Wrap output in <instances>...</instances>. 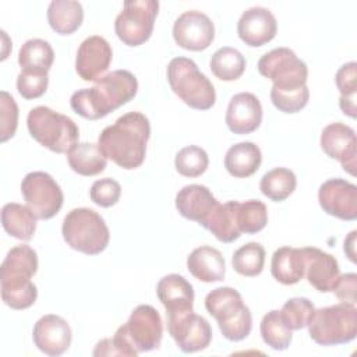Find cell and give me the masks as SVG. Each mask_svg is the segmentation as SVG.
Returning <instances> with one entry per match:
<instances>
[{
    "label": "cell",
    "instance_id": "obj_1",
    "mask_svg": "<svg viewBox=\"0 0 357 357\" xmlns=\"http://www.w3.org/2000/svg\"><path fill=\"white\" fill-rule=\"evenodd\" d=\"M149 137L148 117L139 112H128L102 130L98 145L106 159L113 160L121 169L131 170L144 163Z\"/></svg>",
    "mask_w": 357,
    "mask_h": 357
},
{
    "label": "cell",
    "instance_id": "obj_2",
    "mask_svg": "<svg viewBox=\"0 0 357 357\" xmlns=\"http://www.w3.org/2000/svg\"><path fill=\"white\" fill-rule=\"evenodd\" d=\"M138 91V81L128 70H114L96 81L92 88L75 91L71 109L88 120H99L128 103Z\"/></svg>",
    "mask_w": 357,
    "mask_h": 357
},
{
    "label": "cell",
    "instance_id": "obj_3",
    "mask_svg": "<svg viewBox=\"0 0 357 357\" xmlns=\"http://www.w3.org/2000/svg\"><path fill=\"white\" fill-rule=\"evenodd\" d=\"M38 271L36 251L20 244L13 247L0 266L1 298L13 310H25L38 298V289L31 278Z\"/></svg>",
    "mask_w": 357,
    "mask_h": 357
},
{
    "label": "cell",
    "instance_id": "obj_4",
    "mask_svg": "<svg viewBox=\"0 0 357 357\" xmlns=\"http://www.w3.org/2000/svg\"><path fill=\"white\" fill-rule=\"evenodd\" d=\"M205 308L216 319L225 339L240 342L251 333V311L236 289L229 286L213 289L205 297Z\"/></svg>",
    "mask_w": 357,
    "mask_h": 357
},
{
    "label": "cell",
    "instance_id": "obj_5",
    "mask_svg": "<svg viewBox=\"0 0 357 357\" xmlns=\"http://www.w3.org/2000/svg\"><path fill=\"white\" fill-rule=\"evenodd\" d=\"M167 81L172 91L190 107L208 110L216 102L213 84L202 74L194 60L174 57L167 64Z\"/></svg>",
    "mask_w": 357,
    "mask_h": 357
},
{
    "label": "cell",
    "instance_id": "obj_6",
    "mask_svg": "<svg viewBox=\"0 0 357 357\" xmlns=\"http://www.w3.org/2000/svg\"><path fill=\"white\" fill-rule=\"evenodd\" d=\"M61 234L67 245L86 255L100 254L110 240L106 222L89 208L71 209L63 219Z\"/></svg>",
    "mask_w": 357,
    "mask_h": 357
},
{
    "label": "cell",
    "instance_id": "obj_7",
    "mask_svg": "<svg viewBox=\"0 0 357 357\" xmlns=\"http://www.w3.org/2000/svg\"><path fill=\"white\" fill-rule=\"evenodd\" d=\"M26 127L35 141L56 153H67L79 137V130L74 120L47 106L31 109L26 117Z\"/></svg>",
    "mask_w": 357,
    "mask_h": 357
},
{
    "label": "cell",
    "instance_id": "obj_8",
    "mask_svg": "<svg viewBox=\"0 0 357 357\" xmlns=\"http://www.w3.org/2000/svg\"><path fill=\"white\" fill-rule=\"evenodd\" d=\"M310 337L319 346H336L351 342L357 335V308L339 303L315 310L308 324Z\"/></svg>",
    "mask_w": 357,
    "mask_h": 357
},
{
    "label": "cell",
    "instance_id": "obj_9",
    "mask_svg": "<svg viewBox=\"0 0 357 357\" xmlns=\"http://www.w3.org/2000/svg\"><path fill=\"white\" fill-rule=\"evenodd\" d=\"M158 10V0L124 1L123 10L114 20L117 38L131 47L145 43L152 35Z\"/></svg>",
    "mask_w": 357,
    "mask_h": 357
},
{
    "label": "cell",
    "instance_id": "obj_10",
    "mask_svg": "<svg viewBox=\"0 0 357 357\" xmlns=\"http://www.w3.org/2000/svg\"><path fill=\"white\" fill-rule=\"evenodd\" d=\"M259 74L278 89H296L307 85L308 67L289 47H276L265 53L257 64Z\"/></svg>",
    "mask_w": 357,
    "mask_h": 357
},
{
    "label": "cell",
    "instance_id": "obj_11",
    "mask_svg": "<svg viewBox=\"0 0 357 357\" xmlns=\"http://www.w3.org/2000/svg\"><path fill=\"white\" fill-rule=\"evenodd\" d=\"M21 194L26 206L42 220L56 216L64 201L61 187L46 172L28 173L21 181Z\"/></svg>",
    "mask_w": 357,
    "mask_h": 357
},
{
    "label": "cell",
    "instance_id": "obj_12",
    "mask_svg": "<svg viewBox=\"0 0 357 357\" xmlns=\"http://www.w3.org/2000/svg\"><path fill=\"white\" fill-rule=\"evenodd\" d=\"M119 329L138 353L158 349L163 336L162 317L156 308L148 304L135 307L127 322Z\"/></svg>",
    "mask_w": 357,
    "mask_h": 357
},
{
    "label": "cell",
    "instance_id": "obj_13",
    "mask_svg": "<svg viewBox=\"0 0 357 357\" xmlns=\"http://www.w3.org/2000/svg\"><path fill=\"white\" fill-rule=\"evenodd\" d=\"M167 315V331L183 353L205 350L212 340L209 322L192 310L172 312Z\"/></svg>",
    "mask_w": 357,
    "mask_h": 357
},
{
    "label": "cell",
    "instance_id": "obj_14",
    "mask_svg": "<svg viewBox=\"0 0 357 357\" xmlns=\"http://www.w3.org/2000/svg\"><path fill=\"white\" fill-rule=\"evenodd\" d=\"M173 39L185 50L201 52L212 45L215 25L206 14L197 10H187L173 24Z\"/></svg>",
    "mask_w": 357,
    "mask_h": 357
},
{
    "label": "cell",
    "instance_id": "obj_15",
    "mask_svg": "<svg viewBox=\"0 0 357 357\" xmlns=\"http://www.w3.org/2000/svg\"><path fill=\"white\" fill-rule=\"evenodd\" d=\"M322 151L331 158L340 162L344 172L356 176L357 167V138L354 130L340 121L328 124L319 139Z\"/></svg>",
    "mask_w": 357,
    "mask_h": 357
},
{
    "label": "cell",
    "instance_id": "obj_16",
    "mask_svg": "<svg viewBox=\"0 0 357 357\" xmlns=\"http://www.w3.org/2000/svg\"><path fill=\"white\" fill-rule=\"evenodd\" d=\"M318 201L324 212L342 220L357 218V187L344 178H329L318 190Z\"/></svg>",
    "mask_w": 357,
    "mask_h": 357
},
{
    "label": "cell",
    "instance_id": "obj_17",
    "mask_svg": "<svg viewBox=\"0 0 357 357\" xmlns=\"http://www.w3.org/2000/svg\"><path fill=\"white\" fill-rule=\"evenodd\" d=\"M112 57V46L103 36H88L77 50L75 71L84 81H98L109 68Z\"/></svg>",
    "mask_w": 357,
    "mask_h": 357
},
{
    "label": "cell",
    "instance_id": "obj_18",
    "mask_svg": "<svg viewBox=\"0 0 357 357\" xmlns=\"http://www.w3.org/2000/svg\"><path fill=\"white\" fill-rule=\"evenodd\" d=\"M32 339L42 353L56 357L70 349L73 333L64 318L56 314H47L35 322Z\"/></svg>",
    "mask_w": 357,
    "mask_h": 357
},
{
    "label": "cell",
    "instance_id": "obj_19",
    "mask_svg": "<svg viewBox=\"0 0 357 357\" xmlns=\"http://www.w3.org/2000/svg\"><path fill=\"white\" fill-rule=\"evenodd\" d=\"M278 32V22L271 10L251 7L245 10L237 22L238 38L251 47H259L271 42Z\"/></svg>",
    "mask_w": 357,
    "mask_h": 357
},
{
    "label": "cell",
    "instance_id": "obj_20",
    "mask_svg": "<svg viewBox=\"0 0 357 357\" xmlns=\"http://www.w3.org/2000/svg\"><path fill=\"white\" fill-rule=\"evenodd\" d=\"M225 121L227 128L238 135L254 132L262 123V105L251 92H240L231 96Z\"/></svg>",
    "mask_w": 357,
    "mask_h": 357
},
{
    "label": "cell",
    "instance_id": "obj_21",
    "mask_svg": "<svg viewBox=\"0 0 357 357\" xmlns=\"http://www.w3.org/2000/svg\"><path fill=\"white\" fill-rule=\"evenodd\" d=\"M303 254L304 276L308 283L321 293L331 291L340 275L337 259L317 247H304Z\"/></svg>",
    "mask_w": 357,
    "mask_h": 357
},
{
    "label": "cell",
    "instance_id": "obj_22",
    "mask_svg": "<svg viewBox=\"0 0 357 357\" xmlns=\"http://www.w3.org/2000/svg\"><path fill=\"white\" fill-rule=\"evenodd\" d=\"M218 202L219 201L213 197L211 190L201 184L184 185L176 195V208L178 213L199 225L206 219Z\"/></svg>",
    "mask_w": 357,
    "mask_h": 357
},
{
    "label": "cell",
    "instance_id": "obj_23",
    "mask_svg": "<svg viewBox=\"0 0 357 357\" xmlns=\"http://www.w3.org/2000/svg\"><path fill=\"white\" fill-rule=\"evenodd\" d=\"M156 294L159 301L166 308V314L192 310V284L178 273L163 276L156 284Z\"/></svg>",
    "mask_w": 357,
    "mask_h": 357
},
{
    "label": "cell",
    "instance_id": "obj_24",
    "mask_svg": "<svg viewBox=\"0 0 357 357\" xmlns=\"http://www.w3.org/2000/svg\"><path fill=\"white\" fill-rule=\"evenodd\" d=\"M187 269L201 282H220L225 279L226 262L219 250L211 245H201L187 257Z\"/></svg>",
    "mask_w": 357,
    "mask_h": 357
},
{
    "label": "cell",
    "instance_id": "obj_25",
    "mask_svg": "<svg viewBox=\"0 0 357 357\" xmlns=\"http://www.w3.org/2000/svg\"><path fill=\"white\" fill-rule=\"evenodd\" d=\"M237 201H229L226 204L218 202L201 226L209 230L219 241L233 243L241 236L237 225Z\"/></svg>",
    "mask_w": 357,
    "mask_h": 357
},
{
    "label": "cell",
    "instance_id": "obj_26",
    "mask_svg": "<svg viewBox=\"0 0 357 357\" xmlns=\"http://www.w3.org/2000/svg\"><path fill=\"white\" fill-rule=\"evenodd\" d=\"M261 162V149L251 141L231 145L225 155V167L227 173L237 178L252 176L259 169Z\"/></svg>",
    "mask_w": 357,
    "mask_h": 357
},
{
    "label": "cell",
    "instance_id": "obj_27",
    "mask_svg": "<svg viewBox=\"0 0 357 357\" xmlns=\"http://www.w3.org/2000/svg\"><path fill=\"white\" fill-rule=\"evenodd\" d=\"M271 273L282 284H296L304 278V254L303 248L280 247L271 261Z\"/></svg>",
    "mask_w": 357,
    "mask_h": 357
},
{
    "label": "cell",
    "instance_id": "obj_28",
    "mask_svg": "<svg viewBox=\"0 0 357 357\" xmlns=\"http://www.w3.org/2000/svg\"><path fill=\"white\" fill-rule=\"evenodd\" d=\"M84 8L75 0H53L47 7V22L59 35H71L82 24Z\"/></svg>",
    "mask_w": 357,
    "mask_h": 357
},
{
    "label": "cell",
    "instance_id": "obj_29",
    "mask_svg": "<svg viewBox=\"0 0 357 357\" xmlns=\"http://www.w3.org/2000/svg\"><path fill=\"white\" fill-rule=\"evenodd\" d=\"M36 215L26 206L8 202L1 209L3 229L14 238L29 241L36 230Z\"/></svg>",
    "mask_w": 357,
    "mask_h": 357
},
{
    "label": "cell",
    "instance_id": "obj_30",
    "mask_svg": "<svg viewBox=\"0 0 357 357\" xmlns=\"http://www.w3.org/2000/svg\"><path fill=\"white\" fill-rule=\"evenodd\" d=\"M67 162L75 173L89 177L102 173L106 167L107 159L98 144L77 142L67 152Z\"/></svg>",
    "mask_w": 357,
    "mask_h": 357
},
{
    "label": "cell",
    "instance_id": "obj_31",
    "mask_svg": "<svg viewBox=\"0 0 357 357\" xmlns=\"http://www.w3.org/2000/svg\"><path fill=\"white\" fill-rule=\"evenodd\" d=\"M245 59L234 47L223 46L218 49L209 60V68L213 75L222 81H236L245 70Z\"/></svg>",
    "mask_w": 357,
    "mask_h": 357
},
{
    "label": "cell",
    "instance_id": "obj_32",
    "mask_svg": "<svg viewBox=\"0 0 357 357\" xmlns=\"http://www.w3.org/2000/svg\"><path fill=\"white\" fill-rule=\"evenodd\" d=\"M296 174L287 167H275L266 172L259 183L261 192L271 201L280 202L289 198L296 190Z\"/></svg>",
    "mask_w": 357,
    "mask_h": 357
},
{
    "label": "cell",
    "instance_id": "obj_33",
    "mask_svg": "<svg viewBox=\"0 0 357 357\" xmlns=\"http://www.w3.org/2000/svg\"><path fill=\"white\" fill-rule=\"evenodd\" d=\"M54 61L53 47L47 40L33 38L28 39L18 52V64L21 70H50Z\"/></svg>",
    "mask_w": 357,
    "mask_h": 357
},
{
    "label": "cell",
    "instance_id": "obj_34",
    "mask_svg": "<svg viewBox=\"0 0 357 357\" xmlns=\"http://www.w3.org/2000/svg\"><path fill=\"white\" fill-rule=\"evenodd\" d=\"M259 332L264 343L273 350L283 351L291 343V329L284 324L279 310H272L262 317Z\"/></svg>",
    "mask_w": 357,
    "mask_h": 357
},
{
    "label": "cell",
    "instance_id": "obj_35",
    "mask_svg": "<svg viewBox=\"0 0 357 357\" xmlns=\"http://www.w3.org/2000/svg\"><path fill=\"white\" fill-rule=\"evenodd\" d=\"M357 64L356 61H349L343 64L336 75H335V82L336 86L340 92V99H339V106L342 112L354 119L356 112H357V105H356V92H357Z\"/></svg>",
    "mask_w": 357,
    "mask_h": 357
},
{
    "label": "cell",
    "instance_id": "obj_36",
    "mask_svg": "<svg viewBox=\"0 0 357 357\" xmlns=\"http://www.w3.org/2000/svg\"><path fill=\"white\" fill-rule=\"evenodd\" d=\"M231 265L233 269L243 276H258L265 265V248L257 241H250L234 251Z\"/></svg>",
    "mask_w": 357,
    "mask_h": 357
},
{
    "label": "cell",
    "instance_id": "obj_37",
    "mask_svg": "<svg viewBox=\"0 0 357 357\" xmlns=\"http://www.w3.org/2000/svg\"><path fill=\"white\" fill-rule=\"evenodd\" d=\"M268 223V209L262 201L248 199L237 205V225L241 233L255 234Z\"/></svg>",
    "mask_w": 357,
    "mask_h": 357
},
{
    "label": "cell",
    "instance_id": "obj_38",
    "mask_svg": "<svg viewBox=\"0 0 357 357\" xmlns=\"http://www.w3.org/2000/svg\"><path fill=\"white\" fill-rule=\"evenodd\" d=\"M208 153L197 145H188L181 148L174 158L176 170L184 177L201 176L208 169Z\"/></svg>",
    "mask_w": 357,
    "mask_h": 357
},
{
    "label": "cell",
    "instance_id": "obj_39",
    "mask_svg": "<svg viewBox=\"0 0 357 357\" xmlns=\"http://www.w3.org/2000/svg\"><path fill=\"white\" fill-rule=\"evenodd\" d=\"M314 312H315V307L312 301H310L305 297L289 298L280 310V315L284 324L291 331H300L308 326Z\"/></svg>",
    "mask_w": 357,
    "mask_h": 357
},
{
    "label": "cell",
    "instance_id": "obj_40",
    "mask_svg": "<svg viewBox=\"0 0 357 357\" xmlns=\"http://www.w3.org/2000/svg\"><path fill=\"white\" fill-rule=\"evenodd\" d=\"M310 99V89L307 85L296 89H271V100L273 106L283 113L291 114L304 109Z\"/></svg>",
    "mask_w": 357,
    "mask_h": 357
},
{
    "label": "cell",
    "instance_id": "obj_41",
    "mask_svg": "<svg viewBox=\"0 0 357 357\" xmlns=\"http://www.w3.org/2000/svg\"><path fill=\"white\" fill-rule=\"evenodd\" d=\"M49 85L47 71L21 70L17 77V91L24 99H36L42 96Z\"/></svg>",
    "mask_w": 357,
    "mask_h": 357
},
{
    "label": "cell",
    "instance_id": "obj_42",
    "mask_svg": "<svg viewBox=\"0 0 357 357\" xmlns=\"http://www.w3.org/2000/svg\"><path fill=\"white\" fill-rule=\"evenodd\" d=\"M0 139L6 142L14 137L18 126V106L6 91L0 92Z\"/></svg>",
    "mask_w": 357,
    "mask_h": 357
},
{
    "label": "cell",
    "instance_id": "obj_43",
    "mask_svg": "<svg viewBox=\"0 0 357 357\" xmlns=\"http://www.w3.org/2000/svg\"><path fill=\"white\" fill-rule=\"evenodd\" d=\"M121 195V185L119 181L110 177H105L93 181L89 190L91 201L102 208H110L116 205Z\"/></svg>",
    "mask_w": 357,
    "mask_h": 357
},
{
    "label": "cell",
    "instance_id": "obj_44",
    "mask_svg": "<svg viewBox=\"0 0 357 357\" xmlns=\"http://www.w3.org/2000/svg\"><path fill=\"white\" fill-rule=\"evenodd\" d=\"M92 354L95 357H99V356H128V357H135L139 353L131 346V343L127 340V337L123 335V332L120 329H117L113 337L102 339L100 342H98Z\"/></svg>",
    "mask_w": 357,
    "mask_h": 357
},
{
    "label": "cell",
    "instance_id": "obj_45",
    "mask_svg": "<svg viewBox=\"0 0 357 357\" xmlns=\"http://www.w3.org/2000/svg\"><path fill=\"white\" fill-rule=\"evenodd\" d=\"M333 294L346 304L356 305L357 301V275L356 273H344L339 275L332 290Z\"/></svg>",
    "mask_w": 357,
    "mask_h": 357
},
{
    "label": "cell",
    "instance_id": "obj_46",
    "mask_svg": "<svg viewBox=\"0 0 357 357\" xmlns=\"http://www.w3.org/2000/svg\"><path fill=\"white\" fill-rule=\"evenodd\" d=\"M356 234H357V231L353 230L349 234V237L344 238V252L347 254V257H349V259L351 262H356V248H354V245H356Z\"/></svg>",
    "mask_w": 357,
    "mask_h": 357
}]
</instances>
